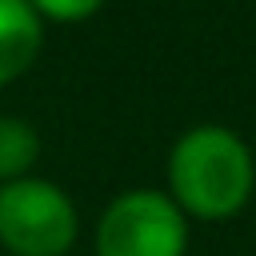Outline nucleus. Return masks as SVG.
Here are the masks:
<instances>
[{"label":"nucleus","mask_w":256,"mask_h":256,"mask_svg":"<svg viewBox=\"0 0 256 256\" xmlns=\"http://www.w3.org/2000/svg\"><path fill=\"white\" fill-rule=\"evenodd\" d=\"M44 48V20L28 0H0V88L20 80Z\"/></svg>","instance_id":"20e7f679"},{"label":"nucleus","mask_w":256,"mask_h":256,"mask_svg":"<svg viewBox=\"0 0 256 256\" xmlns=\"http://www.w3.org/2000/svg\"><path fill=\"white\" fill-rule=\"evenodd\" d=\"M164 192L188 220H228L256 192L252 148L224 124H196L168 152Z\"/></svg>","instance_id":"f257e3e1"},{"label":"nucleus","mask_w":256,"mask_h":256,"mask_svg":"<svg viewBox=\"0 0 256 256\" xmlns=\"http://www.w3.org/2000/svg\"><path fill=\"white\" fill-rule=\"evenodd\" d=\"M96 256H184L188 216L160 188L120 192L96 220Z\"/></svg>","instance_id":"7ed1b4c3"},{"label":"nucleus","mask_w":256,"mask_h":256,"mask_svg":"<svg viewBox=\"0 0 256 256\" xmlns=\"http://www.w3.org/2000/svg\"><path fill=\"white\" fill-rule=\"evenodd\" d=\"M28 8L52 24H76V20L96 16L104 8V0H28Z\"/></svg>","instance_id":"423d86ee"},{"label":"nucleus","mask_w":256,"mask_h":256,"mask_svg":"<svg viewBox=\"0 0 256 256\" xmlns=\"http://www.w3.org/2000/svg\"><path fill=\"white\" fill-rule=\"evenodd\" d=\"M40 160V132L20 116H0V184L32 176Z\"/></svg>","instance_id":"39448f33"},{"label":"nucleus","mask_w":256,"mask_h":256,"mask_svg":"<svg viewBox=\"0 0 256 256\" xmlns=\"http://www.w3.org/2000/svg\"><path fill=\"white\" fill-rule=\"evenodd\" d=\"M80 232L72 196L40 176L0 184V248L8 256H68Z\"/></svg>","instance_id":"f03ea898"}]
</instances>
